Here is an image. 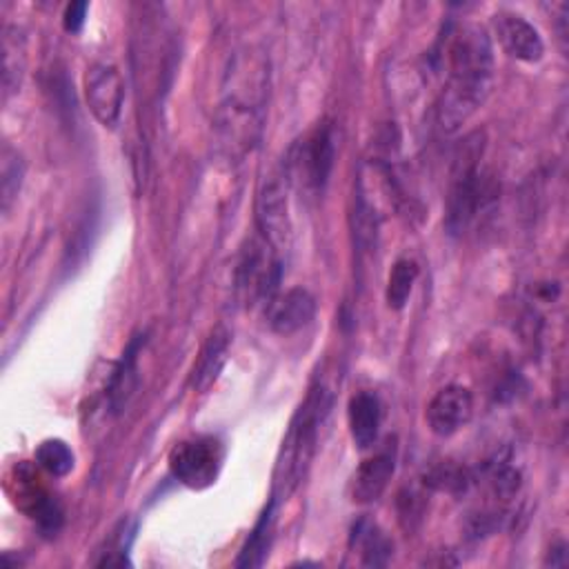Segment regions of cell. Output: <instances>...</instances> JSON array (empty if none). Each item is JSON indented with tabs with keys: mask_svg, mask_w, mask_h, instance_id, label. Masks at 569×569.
<instances>
[{
	"mask_svg": "<svg viewBox=\"0 0 569 569\" xmlns=\"http://www.w3.org/2000/svg\"><path fill=\"white\" fill-rule=\"evenodd\" d=\"M447 80L438 98V127L456 133L489 98L493 87V49L487 31L476 22L447 27L440 53Z\"/></svg>",
	"mask_w": 569,
	"mask_h": 569,
	"instance_id": "6da1fadb",
	"label": "cell"
},
{
	"mask_svg": "<svg viewBox=\"0 0 569 569\" xmlns=\"http://www.w3.org/2000/svg\"><path fill=\"white\" fill-rule=\"evenodd\" d=\"M227 80L216 113V136L222 156L229 162H240L260 140L267 73L256 62H244L238 56L227 71Z\"/></svg>",
	"mask_w": 569,
	"mask_h": 569,
	"instance_id": "7a4b0ae2",
	"label": "cell"
},
{
	"mask_svg": "<svg viewBox=\"0 0 569 569\" xmlns=\"http://www.w3.org/2000/svg\"><path fill=\"white\" fill-rule=\"evenodd\" d=\"M329 407H331L329 391L325 387H313L307 393L305 402L293 413L278 453V462H276V473H273L276 500L278 496L287 498L289 493H293L302 482V478L307 476V469L316 456L320 425L329 413Z\"/></svg>",
	"mask_w": 569,
	"mask_h": 569,
	"instance_id": "3957f363",
	"label": "cell"
},
{
	"mask_svg": "<svg viewBox=\"0 0 569 569\" xmlns=\"http://www.w3.org/2000/svg\"><path fill=\"white\" fill-rule=\"evenodd\" d=\"M482 151L485 140L478 131L469 133L456 147L445 209V227L449 236H462L496 193L491 178L480 169Z\"/></svg>",
	"mask_w": 569,
	"mask_h": 569,
	"instance_id": "277c9868",
	"label": "cell"
},
{
	"mask_svg": "<svg viewBox=\"0 0 569 569\" xmlns=\"http://www.w3.org/2000/svg\"><path fill=\"white\" fill-rule=\"evenodd\" d=\"M336 162V133L331 122H318L296 140L284 160V178L305 196L325 191Z\"/></svg>",
	"mask_w": 569,
	"mask_h": 569,
	"instance_id": "5b68a950",
	"label": "cell"
},
{
	"mask_svg": "<svg viewBox=\"0 0 569 569\" xmlns=\"http://www.w3.org/2000/svg\"><path fill=\"white\" fill-rule=\"evenodd\" d=\"M282 276L280 253L256 236L240 253L236 264V296L244 307L269 305L278 293Z\"/></svg>",
	"mask_w": 569,
	"mask_h": 569,
	"instance_id": "8992f818",
	"label": "cell"
},
{
	"mask_svg": "<svg viewBox=\"0 0 569 569\" xmlns=\"http://www.w3.org/2000/svg\"><path fill=\"white\" fill-rule=\"evenodd\" d=\"M11 502L31 518L44 536H56L64 522V511L60 502L40 482V476L29 462H18L4 485Z\"/></svg>",
	"mask_w": 569,
	"mask_h": 569,
	"instance_id": "52a82bcc",
	"label": "cell"
},
{
	"mask_svg": "<svg viewBox=\"0 0 569 569\" xmlns=\"http://www.w3.org/2000/svg\"><path fill=\"white\" fill-rule=\"evenodd\" d=\"M224 460V447L216 436H193L169 451L171 476L189 489H207L216 482Z\"/></svg>",
	"mask_w": 569,
	"mask_h": 569,
	"instance_id": "ba28073f",
	"label": "cell"
},
{
	"mask_svg": "<svg viewBox=\"0 0 569 569\" xmlns=\"http://www.w3.org/2000/svg\"><path fill=\"white\" fill-rule=\"evenodd\" d=\"M256 227L258 236L278 253L289 247L291 218L287 200V178L269 176L258 189L256 198Z\"/></svg>",
	"mask_w": 569,
	"mask_h": 569,
	"instance_id": "9c48e42d",
	"label": "cell"
},
{
	"mask_svg": "<svg viewBox=\"0 0 569 569\" xmlns=\"http://www.w3.org/2000/svg\"><path fill=\"white\" fill-rule=\"evenodd\" d=\"M84 98L93 118L104 129H116L124 107V80L118 67L93 62L84 71Z\"/></svg>",
	"mask_w": 569,
	"mask_h": 569,
	"instance_id": "30bf717a",
	"label": "cell"
},
{
	"mask_svg": "<svg viewBox=\"0 0 569 569\" xmlns=\"http://www.w3.org/2000/svg\"><path fill=\"white\" fill-rule=\"evenodd\" d=\"M473 416V396L462 385H447L429 400L425 420L433 436L449 438L458 433Z\"/></svg>",
	"mask_w": 569,
	"mask_h": 569,
	"instance_id": "8fae6325",
	"label": "cell"
},
{
	"mask_svg": "<svg viewBox=\"0 0 569 569\" xmlns=\"http://www.w3.org/2000/svg\"><path fill=\"white\" fill-rule=\"evenodd\" d=\"M493 29L502 49L520 62H538L545 56V42L538 29L513 11H498L493 16Z\"/></svg>",
	"mask_w": 569,
	"mask_h": 569,
	"instance_id": "7c38bea8",
	"label": "cell"
},
{
	"mask_svg": "<svg viewBox=\"0 0 569 569\" xmlns=\"http://www.w3.org/2000/svg\"><path fill=\"white\" fill-rule=\"evenodd\" d=\"M316 316V298L305 287H291L276 293L267 305V322L273 333L291 336L305 329Z\"/></svg>",
	"mask_w": 569,
	"mask_h": 569,
	"instance_id": "4fadbf2b",
	"label": "cell"
},
{
	"mask_svg": "<svg viewBox=\"0 0 569 569\" xmlns=\"http://www.w3.org/2000/svg\"><path fill=\"white\" fill-rule=\"evenodd\" d=\"M231 347V333L224 325H216L207 340L200 347V353L193 360L189 371V387L198 393H204L222 373Z\"/></svg>",
	"mask_w": 569,
	"mask_h": 569,
	"instance_id": "5bb4252c",
	"label": "cell"
},
{
	"mask_svg": "<svg viewBox=\"0 0 569 569\" xmlns=\"http://www.w3.org/2000/svg\"><path fill=\"white\" fill-rule=\"evenodd\" d=\"M393 471H396V456L389 449L378 451V453L369 456L367 460H362L349 482L351 500L356 505L376 502L385 493Z\"/></svg>",
	"mask_w": 569,
	"mask_h": 569,
	"instance_id": "9a60e30c",
	"label": "cell"
},
{
	"mask_svg": "<svg viewBox=\"0 0 569 569\" xmlns=\"http://www.w3.org/2000/svg\"><path fill=\"white\" fill-rule=\"evenodd\" d=\"M147 336L144 333H136L124 351L120 353V360L116 362L109 382H107V405L111 409V413H122L124 407L129 405L131 396L136 393L138 387V353L144 347Z\"/></svg>",
	"mask_w": 569,
	"mask_h": 569,
	"instance_id": "2e32d148",
	"label": "cell"
},
{
	"mask_svg": "<svg viewBox=\"0 0 569 569\" xmlns=\"http://www.w3.org/2000/svg\"><path fill=\"white\" fill-rule=\"evenodd\" d=\"M349 433L358 449H369L376 445L382 422V405L376 393L358 391L351 396L347 407Z\"/></svg>",
	"mask_w": 569,
	"mask_h": 569,
	"instance_id": "e0dca14e",
	"label": "cell"
},
{
	"mask_svg": "<svg viewBox=\"0 0 569 569\" xmlns=\"http://www.w3.org/2000/svg\"><path fill=\"white\" fill-rule=\"evenodd\" d=\"M27 71V38L16 24L2 31V100L7 102L22 87Z\"/></svg>",
	"mask_w": 569,
	"mask_h": 569,
	"instance_id": "ac0fdd59",
	"label": "cell"
},
{
	"mask_svg": "<svg viewBox=\"0 0 569 569\" xmlns=\"http://www.w3.org/2000/svg\"><path fill=\"white\" fill-rule=\"evenodd\" d=\"M351 547L360 551V562L365 567H385L393 553V542L371 520H358L353 525Z\"/></svg>",
	"mask_w": 569,
	"mask_h": 569,
	"instance_id": "d6986e66",
	"label": "cell"
},
{
	"mask_svg": "<svg viewBox=\"0 0 569 569\" xmlns=\"http://www.w3.org/2000/svg\"><path fill=\"white\" fill-rule=\"evenodd\" d=\"M276 502L278 500L271 498L269 505L262 509L244 547L240 549V556L236 560L238 567H260L264 562V558L269 556L271 540H273V525H276Z\"/></svg>",
	"mask_w": 569,
	"mask_h": 569,
	"instance_id": "ffe728a7",
	"label": "cell"
},
{
	"mask_svg": "<svg viewBox=\"0 0 569 569\" xmlns=\"http://www.w3.org/2000/svg\"><path fill=\"white\" fill-rule=\"evenodd\" d=\"M418 280V264L409 258H400L393 262L389 278H387V287H385V300L387 307L393 311H400L407 307L413 284Z\"/></svg>",
	"mask_w": 569,
	"mask_h": 569,
	"instance_id": "44dd1931",
	"label": "cell"
},
{
	"mask_svg": "<svg viewBox=\"0 0 569 569\" xmlns=\"http://www.w3.org/2000/svg\"><path fill=\"white\" fill-rule=\"evenodd\" d=\"M22 178H24V160L16 149L4 147L2 160H0V193H2L0 202L4 213H9V209L13 207L22 187Z\"/></svg>",
	"mask_w": 569,
	"mask_h": 569,
	"instance_id": "7402d4cb",
	"label": "cell"
},
{
	"mask_svg": "<svg viewBox=\"0 0 569 569\" xmlns=\"http://www.w3.org/2000/svg\"><path fill=\"white\" fill-rule=\"evenodd\" d=\"M33 458H36L38 467H42L47 473H51L56 478H62V476L71 473V469L76 465V456H73L71 447L60 438L42 440L38 445Z\"/></svg>",
	"mask_w": 569,
	"mask_h": 569,
	"instance_id": "603a6c76",
	"label": "cell"
},
{
	"mask_svg": "<svg viewBox=\"0 0 569 569\" xmlns=\"http://www.w3.org/2000/svg\"><path fill=\"white\" fill-rule=\"evenodd\" d=\"M485 476H487V485H489L491 493L500 500L513 498L522 487V473L509 460H498V462L487 465Z\"/></svg>",
	"mask_w": 569,
	"mask_h": 569,
	"instance_id": "cb8c5ba5",
	"label": "cell"
},
{
	"mask_svg": "<svg viewBox=\"0 0 569 569\" xmlns=\"http://www.w3.org/2000/svg\"><path fill=\"white\" fill-rule=\"evenodd\" d=\"M425 485L433 487L438 491H447V493H465L471 485V476L465 467H458L451 462H440L427 471Z\"/></svg>",
	"mask_w": 569,
	"mask_h": 569,
	"instance_id": "d4e9b609",
	"label": "cell"
},
{
	"mask_svg": "<svg viewBox=\"0 0 569 569\" xmlns=\"http://www.w3.org/2000/svg\"><path fill=\"white\" fill-rule=\"evenodd\" d=\"M425 511V500L422 493H418L416 489H405L398 496V513H400V522L407 529H413Z\"/></svg>",
	"mask_w": 569,
	"mask_h": 569,
	"instance_id": "484cf974",
	"label": "cell"
},
{
	"mask_svg": "<svg viewBox=\"0 0 569 569\" xmlns=\"http://www.w3.org/2000/svg\"><path fill=\"white\" fill-rule=\"evenodd\" d=\"M87 13H89V2L80 0V2H69L64 7L62 13V27L67 33H80L84 22H87Z\"/></svg>",
	"mask_w": 569,
	"mask_h": 569,
	"instance_id": "4316f807",
	"label": "cell"
},
{
	"mask_svg": "<svg viewBox=\"0 0 569 569\" xmlns=\"http://www.w3.org/2000/svg\"><path fill=\"white\" fill-rule=\"evenodd\" d=\"M547 565H551V567H565V565H567V545H565V542H558V545L549 551Z\"/></svg>",
	"mask_w": 569,
	"mask_h": 569,
	"instance_id": "83f0119b",
	"label": "cell"
}]
</instances>
